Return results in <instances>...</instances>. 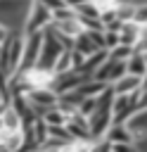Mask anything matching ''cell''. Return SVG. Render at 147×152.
<instances>
[{"mask_svg":"<svg viewBox=\"0 0 147 152\" xmlns=\"http://www.w3.org/2000/svg\"><path fill=\"white\" fill-rule=\"evenodd\" d=\"M47 24H52V10L40 0H31L28 12H26V21H24V33L43 31Z\"/></svg>","mask_w":147,"mask_h":152,"instance_id":"cell-1","label":"cell"},{"mask_svg":"<svg viewBox=\"0 0 147 152\" xmlns=\"http://www.w3.org/2000/svg\"><path fill=\"white\" fill-rule=\"evenodd\" d=\"M40 48H43V31L26 33V38H24V55H21V64H19L17 71H26V69L36 66L38 55H40Z\"/></svg>","mask_w":147,"mask_h":152,"instance_id":"cell-2","label":"cell"},{"mask_svg":"<svg viewBox=\"0 0 147 152\" xmlns=\"http://www.w3.org/2000/svg\"><path fill=\"white\" fill-rule=\"evenodd\" d=\"M24 76V81L28 83V90L31 88H52L55 83V71L52 69H43V66H31L26 71H17Z\"/></svg>","mask_w":147,"mask_h":152,"instance_id":"cell-3","label":"cell"},{"mask_svg":"<svg viewBox=\"0 0 147 152\" xmlns=\"http://www.w3.org/2000/svg\"><path fill=\"white\" fill-rule=\"evenodd\" d=\"M26 100L31 102V107L36 109V114L40 116L47 107L57 104V93H55L52 88H31V90L26 93Z\"/></svg>","mask_w":147,"mask_h":152,"instance_id":"cell-4","label":"cell"},{"mask_svg":"<svg viewBox=\"0 0 147 152\" xmlns=\"http://www.w3.org/2000/svg\"><path fill=\"white\" fill-rule=\"evenodd\" d=\"M85 78H88V76H85V74H81V71H76V69H69V71H64V74H55L52 90H55L57 95L69 93V90H76Z\"/></svg>","mask_w":147,"mask_h":152,"instance_id":"cell-5","label":"cell"},{"mask_svg":"<svg viewBox=\"0 0 147 152\" xmlns=\"http://www.w3.org/2000/svg\"><path fill=\"white\" fill-rule=\"evenodd\" d=\"M0 147H2V150H7V152L21 150V147H24V128L9 131V128L0 126Z\"/></svg>","mask_w":147,"mask_h":152,"instance_id":"cell-6","label":"cell"},{"mask_svg":"<svg viewBox=\"0 0 147 152\" xmlns=\"http://www.w3.org/2000/svg\"><path fill=\"white\" fill-rule=\"evenodd\" d=\"M104 138H107L109 142H130V145H135V135H133V131L128 128V124H111V126L107 128Z\"/></svg>","mask_w":147,"mask_h":152,"instance_id":"cell-7","label":"cell"},{"mask_svg":"<svg viewBox=\"0 0 147 152\" xmlns=\"http://www.w3.org/2000/svg\"><path fill=\"white\" fill-rule=\"evenodd\" d=\"M140 31H142V26H140L138 21H133V19L123 21V26L119 28V43L135 48V43H138V38H140Z\"/></svg>","mask_w":147,"mask_h":152,"instance_id":"cell-8","label":"cell"},{"mask_svg":"<svg viewBox=\"0 0 147 152\" xmlns=\"http://www.w3.org/2000/svg\"><path fill=\"white\" fill-rule=\"evenodd\" d=\"M140 81H142V76H133V74H123V76H119L116 81H111L109 86H111V90L114 93H133V90H138L140 88Z\"/></svg>","mask_w":147,"mask_h":152,"instance_id":"cell-9","label":"cell"},{"mask_svg":"<svg viewBox=\"0 0 147 152\" xmlns=\"http://www.w3.org/2000/svg\"><path fill=\"white\" fill-rule=\"evenodd\" d=\"M126 71L133 74V76H145V74H147V59H145V52L133 50V55L126 59Z\"/></svg>","mask_w":147,"mask_h":152,"instance_id":"cell-10","label":"cell"},{"mask_svg":"<svg viewBox=\"0 0 147 152\" xmlns=\"http://www.w3.org/2000/svg\"><path fill=\"white\" fill-rule=\"evenodd\" d=\"M52 24H55V28H57V31H62V33H66V36H71V38H76V36L83 31V24L78 21V17L62 19V21H52Z\"/></svg>","mask_w":147,"mask_h":152,"instance_id":"cell-11","label":"cell"},{"mask_svg":"<svg viewBox=\"0 0 147 152\" xmlns=\"http://www.w3.org/2000/svg\"><path fill=\"white\" fill-rule=\"evenodd\" d=\"M40 116L45 119V124H66V119H69V114H66V112H62L57 104L47 107V109H45Z\"/></svg>","mask_w":147,"mask_h":152,"instance_id":"cell-12","label":"cell"},{"mask_svg":"<svg viewBox=\"0 0 147 152\" xmlns=\"http://www.w3.org/2000/svg\"><path fill=\"white\" fill-rule=\"evenodd\" d=\"M2 126H5V128H9V131L21 128V116L17 114V109H14L12 104H7V109L2 112Z\"/></svg>","mask_w":147,"mask_h":152,"instance_id":"cell-13","label":"cell"},{"mask_svg":"<svg viewBox=\"0 0 147 152\" xmlns=\"http://www.w3.org/2000/svg\"><path fill=\"white\" fill-rule=\"evenodd\" d=\"M69 69H74V62H71V50H62V52H59V57L55 59L52 71H55V74H64V71H69Z\"/></svg>","mask_w":147,"mask_h":152,"instance_id":"cell-14","label":"cell"},{"mask_svg":"<svg viewBox=\"0 0 147 152\" xmlns=\"http://www.w3.org/2000/svg\"><path fill=\"white\" fill-rule=\"evenodd\" d=\"M133 14H135V2H130V0H121L119 7H116V17H119L121 21H128V19H133Z\"/></svg>","mask_w":147,"mask_h":152,"instance_id":"cell-15","label":"cell"},{"mask_svg":"<svg viewBox=\"0 0 147 152\" xmlns=\"http://www.w3.org/2000/svg\"><path fill=\"white\" fill-rule=\"evenodd\" d=\"M130 55H133V48L130 45H123V43H119L116 48L109 50V59H116V62H126Z\"/></svg>","mask_w":147,"mask_h":152,"instance_id":"cell-16","label":"cell"},{"mask_svg":"<svg viewBox=\"0 0 147 152\" xmlns=\"http://www.w3.org/2000/svg\"><path fill=\"white\" fill-rule=\"evenodd\" d=\"M95 107H97V95H83V100L78 104V112L85 114V116H90L95 112Z\"/></svg>","mask_w":147,"mask_h":152,"instance_id":"cell-17","label":"cell"},{"mask_svg":"<svg viewBox=\"0 0 147 152\" xmlns=\"http://www.w3.org/2000/svg\"><path fill=\"white\" fill-rule=\"evenodd\" d=\"M76 14H81V17H100L102 12L97 10V5H95L92 0H85L83 5H78V7H76Z\"/></svg>","mask_w":147,"mask_h":152,"instance_id":"cell-18","label":"cell"},{"mask_svg":"<svg viewBox=\"0 0 147 152\" xmlns=\"http://www.w3.org/2000/svg\"><path fill=\"white\" fill-rule=\"evenodd\" d=\"M133 21H138L140 26L147 24V0H142L140 5H135V14H133Z\"/></svg>","mask_w":147,"mask_h":152,"instance_id":"cell-19","label":"cell"},{"mask_svg":"<svg viewBox=\"0 0 147 152\" xmlns=\"http://www.w3.org/2000/svg\"><path fill=\"white\" fill-rule=\"evenodd\" d=\"M116 45H119V31H109V28H104V48L111 50V48H116Z\"/></svg>","mask_w":147,"mask_h":152,"instance_id":"cell-20","label":"cell"},{"mask_svg":"<svg viewBox=\"0 0 147 152\" xmlns=\"http://www.w3.org/2000/svg\"><path fill=\"white\" fill-rule=\"evenodd\" d=\"M92 2L97 5V10H100V12H109V10H116L121 0H92Z\"/></svg>","mask_w":147,"mask_h":152,"instance_id":"cell-21","label":"cell"},{"mask_svg":"<svg viewBox=\"0 0 147 152\" xmlns=\"http://www.w3.org/2000/svg\"><path fill=\"white\" fill-rule=\"evenodd\" d=\"M133 50H138V52H147V24L142 26L140 38H138V43H135V48H133Z\"/></svg>","mask_w":147,"mask_h":152,"instance_id":"cell-22","label":"cell"},{"mask_svg":"<svg viewBox=\"0 0 147 152\" xmlns=\"http://www.w3.org/2000/svg\"><path fill=\"white\" fill-rule=\"evenodd\" d=\"M138 109H147V88H140V95H138Z\"/></svg>","mask_w":147,"mask_h":152,"instance_id":"cell-23","label":"cell"},{"mask_svg":"<svg viewBox=\"0 0 147 152\" xmlns=\"http://www.w3.org/2000/svg\"><path fill=\"white\" fill-rule=\"evenodd\" d=\"M9 33H12V31H9L5 24H0V43H5V40L9 38Z\"/></svg>","mask_w":147,"mask_h":152,"instance_id":"cell-24","label":"cell"},{"mask_svg":"<svg viewBox=\"0 0 147 152\" xmlns=\"http://www.w3.org/2000/svg\"><path fill=\"white\" fill-rule=\"evenodd\" d=\"M83 2H85V0H64V5H69V7H74V10H76L78 5H83Z\"/></svg>","mask_w":147,"mask_h":152,"instance_id":"cell-25","label":"cell"},{"mask_svg":"<svg viewBox=\"0 0 147 152\" xmlns=\"http://www.w3.org/2000/svg\"><path fill=\"white\" fill-rule=\"evenodd\" d=\"M140 88H147V74L142 76V81H140Z\"/></svg>","mask_w":147,"mask_h":152,"instance_id":"cell-26","label":"cell"},{"mask_svg":"<svg viewBox=\"0 0 147 152\" xmlns=\"http://www.w3.org/2000/svg\"><path fill=\"white\" fill-rule=\"evenodd\" d=\"M0 100H7V97H5V95H2V90H0Z\"/></svg>","mask_w":147,"mask_h":152,"instance_id":"cell-27","label":"cell"}]
</instances>
